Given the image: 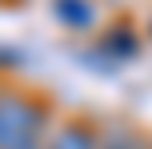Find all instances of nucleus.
Segmentation results:
<instances>
[{"mask_svg":"<svg viewBox=\"0 0 152 149\" xmlns=\"http://www.w3.org/2000/svg\"><path fill=\"white\" fill-rule=\"evenodd\" d=\"M100 149H148V145L132 125H112L100 133Z\"/></svg>","mask_w":152,"mask_h":149,"instance_id":"nucleus-5","label":"nucleus"},{"mask_svg":"<svg viewBox=\"0 0 152 149\" xmlns=\"http://www.w3.org/2000/svg\"><path fill=\"white\" fill-rule=\"evenodd\" d=\"M52 16L64 24V28L72 32H88L92 24H96V4L92 0H52Z\"/></svg>","mask_w":152,"mask_h":149,"instance_id":"nucleus-4","label":"nucleus"},{"mask_svg":"<svg viewBox=\"0 0 152 149\" xmlns=\"http://www.w3.org/2000/svg\"><path fill=\"white\" fill-rule=\"evenodd\" d=\"M12 149H44V141H20V145H12Z\"/></svg>","mask_w":152,"mask_h":149,"instance_id":"nucleus-6","label":"nucleus"},{"mask_svg":"<svg viewBox=\"0 0 152 149\" xmlns=\"http://www.w3.org/2000/svg\"><path fill=\"white\" fill-rule=\"evenodd\" d=\"M100 56H104L108 64H116L120 69L124 61H132V56L140 53V36H136V28H128V24H112V28L100 36Z\"/></svg>","mask_w":152,"mask_h":149,"instance_id":"nucleus-2","label":"nucleus"},{"mask_svg":"<svg viewBox=\"0 0 152 149\" xmlns=\"http://www.w3.org/2000/svg\"><path fill=\"white\" fill-rule=\"evenodd\" d=\"M48 125V109L36 97L0 93V149H12L20 141H40Z\"/></svg>","mask_w":152,"mask_h":149,"instance_id":"nucleus-1","label":"nucleus"},{"mask_svg":"<svg viewBox=\"0 0 152 149\" xmlns=\"http://www.w3.org/2000/svg\"><path fill=\"white\" fill-rule=\"evenodd\" d=\"M44 149H100V133L88 121H64L44 141Z\"/></svg>","mask_w":152,"mask_h":149,"instance_id":"nucleus-3","label":"nucleus"}]
</instances>
